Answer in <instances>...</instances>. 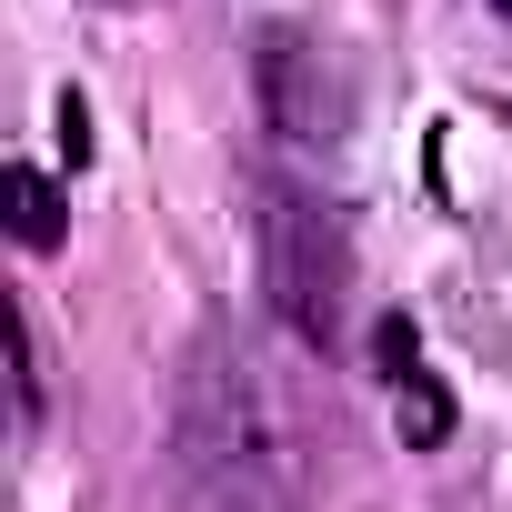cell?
Returning a JSON list of instances; mask_svg holds the SVG:
<instances>
[{
	"label": "cell",
	"instance_id": "cell-3",
	"mask_svg": "<svg viewBox=\"0 0 512 512\" xmlns=\"http://www.w3.org/2000/svg\"><path fill=\"white\" fill-rule=\"evenodd\" d=\"M262 111L292 151H342V121H352V91L342 71L302 41V31H262Z\"/></svg>",
	"mask_w": 512,
	"mask_h": 512
},
{
	"label": "cell",
	"instance_id": "cell-7",
	"mask_svg": "<svg viewBox=\"0 0 512 512\" xmlns=\"http://www.w3.org/2000/svg\"><path fill=\"white\" fill-rule=\"evenodd\" d=\"M492 11H512V0H492Z\"/></svg>",
	"mask_w": 512,
	"mask_h": 512
},
{
	"label": "cell",
	"instance_id": "cell-4",
	"mask_svg": "<svg viewBox=\"0 0 512 512\" xmlns=\"http://www.w3.org/2000/svg\"><path fill=\"white\" fill-rule=\"evenodd\" d=\"M382 362H392L402 442H442V432H452V402L432 392V372H422V342H412V322H382Z\"/></svg>",
	"mask_w": 512,
	"mask_h": 512
},
{
	"label": "cell",
	"instance_id": "cell-2",
	"mask_svg": "<svg viewBox=\"0 0 512 512\" xmlns=\"http://www.w3.org/2000/svg\"><path fill=\"white\" fill-rule=\"evenodd\" d=\"M262 292L292 322V342L332 352V332L352 312V231L302 181H262Z\"/></svg>",
	"mask_w": 512,
	"mask_h": 512
},
{
	"label": "cell",
	"instance_id": "cell-5",
	"mask_svg": "<svg viewBox=\"0 0 512 512\" xmlns=\"http://www.w3.org/2000/svg\"><path fill=\"white\" fill-rule=\"evenodd\" d=\"M11 231H21V251H61V191L31 161H11Z\"/></svg>",
	"mask_w": 512,
	"mask_h": 512
},
{
	"label": "cell",
	"instance_id": "cell-1",
	"mask_svg": "<svg viewBox=\"0 0 512 512\" xmlns=\"http://www.w3.org/2000/svg\"><path fill=\"white\" fill-rule=\"evenodd\" d=\"M171 482L181 512H312V452L292 432L282 382L262 352L201 332L171 392Z\"/></svg>",
	"mask_w": 512,
	"mask_h": 512
},
{
	"label": "cell",
	"instance_id": "cell-6",
	"mask_svg": "<svg viewBox=\"0 0 512 512\" xmlns=\"http://www.w3.org/2000/svg\"><path fill=\"white\" fill-rule=\"evenodd\" d=\"M111 11H151V0H111Z\"/></svg>",
	"mask_w": 512,
	"mask_h": 512
}]
</instances>
